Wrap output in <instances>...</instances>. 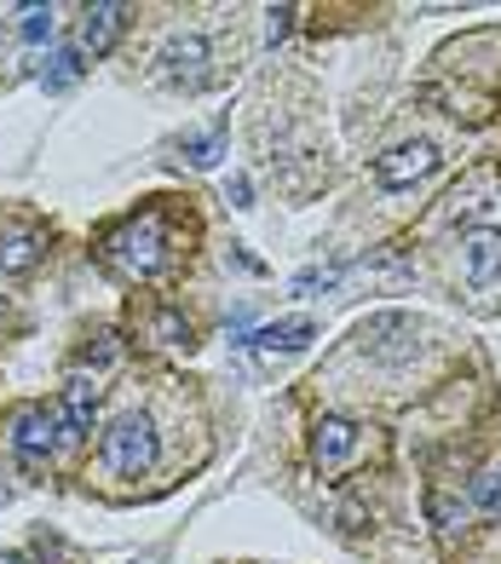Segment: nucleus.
<instances>
[{
	"label": "nucleus",
	"instance_id": "1",
	"mask_svg": "<svg viewBox=\"0 0 501 564\" xmlns=\"http://www.w3.org/2000/svg\"><path fill=\"white\" fill-rule=\"evenodd\" d=\"M105 260L121 276H156L162 260H167V219L162 214H139L121 230H110V237H105Z\"/></svg>",
	"mask_w": 501,
	"mask_h": 564
},
{
	"label": "nucleus",
	"instance_id": "2",
	"mask_svg": "<svg viewBox=\"0 0 501 564\" xmlns=\"http://www.w3.org/2000/svg\"><path fill=\"white\" fill-rule=\"evenodd\" d=\"M98 460L116 473V478H139L156 467V426H150V415H121L105 444H98Z\"/></svg>",
	"mask_w": 501,
	"mask_h": 564
},
{
	"label": "nucleus",
	"instance_id": "3",
	"mask_svg": "<svg viewBox=\"0 0 501 564\" xmlns=\"http://www.w3.org/2000/svg\"><path fill=\"white\" fill-rule=\"evenodd\" d=\"M433 167H438V144L410 139V144H392L386 156H374V185L381 191H410L415 178H427Z\"/></svg>",
	"mask_w": 501,
	"mask_h": 564
},
{
	"label": "nucleus",
	"instance_id": "4",
	"mask_svg": "<svg viewBox=\"0 0 501 564\" xmlns=\"http://www.w3.org/2000/svg\"><path fill=\"white\" fill-rule=\"evenodd\" d=\"M64 421L53 415V409H18V415H12V449L23 455V460H41V455H53L58 449V438H64V432H58Z\"/></svg>",
	"mask_w": 501,
	"mask_h": 564
},
{
	"label": "nucleus",
	"instance_id": "5",
	"mask_svg": "<svg viewBox=\"0 0 501 564\" xmlns=\"http://www.w3.org/2000/svg\"><path fill=\"white\" fill-rule=\"evenodd\" d=\"M358 444H363V426H358V421L323 415V421H317V438H312V455H317L323 473H335V467H346V460L358 455Z\"/></svg>",
	"mask_w": 501,
	"mask_h": 564
},
{
	"label": "nucleus",
	"instance_id": "6",
	"mask_svg": "<svg viewBox=\"0 0 501 564\" xmlns=\"http://www.w3.org/2000/svg\"><path fill=\"white\" fill-rule=\"evenodd\" d=\"M162 64H167V82H190L196 87L203 82V64H208V41L203 35H173Z\"/></svg>",
	"mask_w": 501,
	"mask_h": 564
},
{
	"label": "nucleus",
	"instance_id": "7",
	"mask_svg": "<svg viewBox=\"0 0 501 564\" xmlns=\"http://www.w3.org/2000/svg\"><path fill=\"white\" fill-rule=\"evenodd\" d=\"M501 271V230H472L467 237V282L490 289V276Z\"/></svg>",
	"mask_w": 501,
	"mask_h": 564
},
{
	"label": "nucleus",
	"instance_id": "8",
	"mask_svg": "<svg viewBox=\"0 0 501 564\" xmlns=\"http://www.w3.org/2000/svg\"><path fill=\"white\" fill-rule=\"evenodd\" d=\"M128 7H87V23H81V41H87V53H110L116 35L128 30Z\"/></svg>",
	"mask_w": 501,
	"mask_h": 564
},
{
	"label": "nucleus",
	"instance_id": "9",
	"mask_svg": "<svg viewBox=\"0 0 501 564\" xmlns=\"http://www.w3.org/2000/svg\"><path fill=\"white\" fill-rule=\"evenodd\" d=\"M92 409H98V387H92V380L87 375H75L69 380V387H64V432H87L92 426Z\"/></svg>",
	"mask_w": 501,
	"mask_h": 564
},
{
	"label": "nucleus",
	"instance_id": "10",
	"mask_svg": "<svg viewBox=\"0 0 501 564\" xmlns=\"http://www.w3.org/2000/svg\"><path fill=\"white\" fill-rule=\"evenodd\" d=\"M317 335L306 317H288V323H271V328H254V351H299Z\"/></svg>",
	"mask_w": 501,
	"mask_h": 564
},
{
	"label": "nucleus",
	"instance_id": "11",
	"mask_svg": "<svg viewBox=\"0 0 501 564\" xmlns=\"http://www.w3.org/2000/svg\"><path fill=\"white\" fill-rule=\"evenodd\" d=\"M41 260V237L35 230H12V237H0V271H30Z\"/></svg>",
	"mask_w": 501,
	"mask_h": 564
},
{
	"label": "nucleus",
	"instance_id": "12",
	"mask_svg": "<svg viewBox=\"0 0 501 564\" xmlns=\"http://www.w3.org/2000/svg\"><path fill=\"white\" fill-rule=\"evenodd\" d=\"M53 30H58V12L53 7H18V35L30 41V46L53 41Z\"/></svg>",
	"mask_w": 501,
	"mask_h": 564
},
{
	"label": "nucleus",
	"instance_id": "13",
	"mask_svg": "<svg viewBox=\"0 0 501 564\" xmlns=\"http://www.w3.org/2000/svg\"><path fill=\"white\" fill-rule=\"evenodd\" d=\"M81 53H69V46H64V53H53V58H46V69H41V82L46 87H53V93H64L69 82H81Z\"/></svg>",
	"mask_w": 501,
	"mask_h": 564
},
{
	"label": "nucleus",
	"instance_id": "14",
	"mask_svg": "<svg viewBox=\"0 0 501 564\" xmlns=\"http://www.w3.org/2000/svg\"><path fill=\"white\" fill-rule=\"evenodd\" d=\"M472 501H479L484 512H501V467H490V473L472 478Z\"/></svg>",
	"mask_w": 501,
	"mask_h": 564
},
{
	"label": "nucleus",
	"instance_id": "15",
	"mask_svg": "<svg viewBox=\"0 0 501 564\" xmlns=\"http://www.w3.org/2000/svg\"><path fill=\"white\" fill-rule=\"evenodd\" d=\"M185 156H190V167H214V162H219V133L190 139V144H185Z\"/></svg>",
	"mask_w": 501,
	"mask_h": 564
},
{
	"label": "nucleus",
	"instance_id": "16",
	"mask_svg": "<svg viewBox=\"0 0 501 564\" xmlns=\"http://www.w3.org/2000/svg\"><path fill=\"white\" fill-rule=\"evenodd\" d=\"M156 335H162V340H190V328L173 317V312H162V317H156Z\"/></svg>",
	"mask_w": 501,
	"mask_h": 564
},
{
	"label": "nucleus",
	"instance_id": "17",
	"mask_svg": "<svg viewBox=\"0 0 501 564\" xmlns=\"http://www.w3.org/2000/svg\"><path fill=\"white\" fill-rule=\"evenodd\" d=\"M433 519H438V530H456V501H449V496H433Z\"/></svg>",
	"mask_w": 501,
	"mask_h": 564
},
{
	"label": "nucleus",
	"instance_id": "18",
	"mask_svg": "<svg viewBox=\"0 0 501 564\" xmlns=\"http://www.w3.org/2000/svg\"><path fill=\"white\" fill-rule=\"evenodd\" d=\"M288 18H294L288 7H283V12H271V23H265V35H271V41H283V35H288Z\"/></svg>",
	"mask_w": 501,
	"mask_h": 564
},
{
	"label": "nucleus",
	"instance_id": "19",
	"mask_svg": "<svg viewBox=\"0 0 501 564\" xmlns=\"http://www.w3.org/2000/svg\"><path fill=\"white\" fill-rule=\"evenodd\" d=\"M0 564H23V558H18V553H0Z\"/></svg>",
	"mask_w": 501,
	"mask_h": 564
}]
</instances>
